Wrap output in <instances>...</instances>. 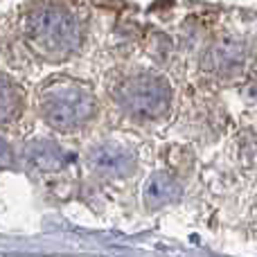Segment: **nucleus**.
I'll list each match as a JSON object with an SVG mask.
<instances>
[{"mask_svg":"<svg viewBox=\"0 0 257 257\" xmlns=\"http://www.w3.org/2000/svg\"><path fill=\"white\" fill-rule=\"evenodd\" d=\"M23 39L43 61H66L84 43V21L63 0H39L23 16Z\"/></svg>","mask_w":257,"mask_h":257,"instance_id":"1","label":"nucleus"},{"mask_svg":"<svg viewBox=\"0 0 257 257\" xmlns=\"http://www.w3.org/2000/svg\"><path fill=\"white\" fill-rule=\"evenodd\" d=\"M97 111L93 93L70 77H52L39 88V113L54 131L70 133L93 120Z\"/></svg>","mask_w":257,"mask_h":257,"instance_id":"2","label":"nucleus"},{"mask_svg":"<svg viewBox=\"0 0 257 257\" xmlns=\"http://www.w3.org/2000/svg\"><path fill=\"white\" fill-rule=\"evenodd\" d=\"M117 106L136 120H156L165 115L172 104V88L158 75L128 77L115 90Z\"/></svg>","mask_w":257,"mask_h":257,"instance_id":"3","label":"nucleus"},{"mask_svg":"<svg viewBox=\"0 0 257 257\" xmlns=\"http://www.w3.org/2000/svg\"><path fill=\"white\" fill-rule=\"evenodd\" d=\"M88 165L95 174L106 176V178L131 176L138 167L136 156H133L128 149H124V147L113 145V142L93 147L88 154Z\"/></svg>","mask_w":257,"mask_h":257,"instance_id":"4","label":"nucleus"},{"mask_svg":"<svg viewBox=\"0 0 257 257\" xmlns=\"http://www.w3.org/2000/svg\"><path fill=\"white\" fill-rule=\"evenodd\" d=\"M244 59H246V45L239 43V41L226 39L208 50V54H205V68H210L212 72L228 75V72L239 70Z\"/></svg>","mask_w":257,"mask_h":257,"instance_id":"5","label":"nucleus"},{"mask_svg":"<svg viewBox=\"0 0 257 257\" xmlns=\"http://www.w3.org/2000/svg\"><path fill=\"white\" fill-rule=\"evenodd\" d=\"M25 93L21 84L7 72H0V126H7L23 115Z\"/></svg>","mask_w":257,"mask_h":257,"instance_id":"6","label":"nucleus"},{"mask_svg":"<svg viewBox=\"0 0 257 257\" xmlns=\"http://www.w3.org/2000/svg\"><path fill=\"white\" fill-rule=\"evenodd\" d=\"M181 196V185L176 178L167 172H158L147 181L145 185V205L149 210H158L163 205H169Z\"/></svg>","mask_w":257,"mask_h":257,"instance_id":"7","label":"nucleus"},{"mask_svg":"<svg viewBox=\"0 0 257 257\" xmlns=\"http://www.w3.org/2000/svg\"><path fill=\"white\" fill-rule=\"evenodd\" d=\"M25 156H27V163L32 167L41 169V172H54V169L63 167V163H66V154L50 140L30 142L25 149Z\"/></svg>","mask_w":257,"mask_h":257,"instance_id":"8","label":"nucleus"},{"mask_svg":"<svg viewBox=\"0 0 257 257\" xmlns=\"http://www.w3.org/2000/svg\"><path fill=\"white\" fill-rule=\"evenodd\" d=\"M14 165V151L5 138H0V169H7Z\"/></svg>","mask_w":257,"mask_h":257,"instance_id":"9","label":"nucleus"}]
</instances>
